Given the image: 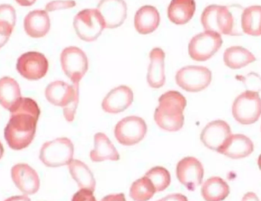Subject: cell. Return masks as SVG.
<instances>
[{
    "mask_svg": "<svg viewBox=\"0 0 261 201\" xmlns=\"http://www.w3.org/2000/svg\"><path fill=\"white\" fill-rule=\"evenodd\" d=\"M50 21L45 10H34L24 17V29L29 36L42 38L48 33Z\"/></svg>",
    "mask_w": 261,
    "mask_h": 201,
    "instance_id": "cell-19",
    "label": "cell"
},
{
    "mask_svg": "<svg viewBox=\"0 0 261 201\" xmlns=\"http://www.w3.org/2000/svg\"><path fill=\"white\" fill-rule=\"evenodd\" d=\"M237 79L242 81L249 91L258 93L261 90V77L257 73L252 72L245 77H237Z\"/></svg>",
    "mask_w": 261,
    "mask_h": 201,
    "instance_id": "cell-32",
    "label": "cell"
},
{
    "mask_svg": "<svg viewBox=\"0 0 261 201\" xmlns=\"http://www.w3.org/2000/svg\"><path fill=\"white\" fill-rule=\"evenodd\" d=\"M234 119L242 125H251L261 116V98L257 92H244L239 95L232 106Z\"/></svg>",
    "mask_w": 261,
    "mask_h": 201,
    "instance_id": "cell-6",
    "label": "cell"
},
{
    "mask_svg": "<svg viewBox=\"0 0 261 201\" xmlns=\"http://www.w3.org/2000/svg\"><path fill=\"white\" fill-rule=\"evenodd\" d=\"M10 113V119L4 130L5 139L12 149H24L35 138L39 107L34 99L22 97Z\"/></svg>",
    "mask_w": 261,
    "mask_h": 201,
    "instance_id": "cell-1",
    "label": "cell"
},
{
    "mask_svg": "<svg viewBox=\"0 0 261 201\" xmlns=\"http://www.w3.org/2000/svg\"><path fill=\"white\" fill-rule=\"evenodd\" d=\"M222 43L223 41L221 35L205 31L192 38L189 44V55L194 61H207L220 49Z\"/></svg>",
    "mask_w": 261,
    "mask_h": 201,
    "instance_id": "cell-9",
    "label": "cell"
},
{
    "mask_svg": "<svg viewBox=\"0 0 261 201\" xmlns=\"http://www.w3.org/2000/svg\"><path fill=\"white\" fill-rule=\"evenodd\" d=\"M12 31H13V28L9 27L6 24H0V48H2L9 41Z\"/></svg>",
    "mask_w": 261,
    "mask_h": 201,
    "instance_id": "cell-36",
    "label": "cell"
},
{
    "mask_svg": "<svg viewBox=\"0 0 261 201\" xmlns=\"http://www.w3.org/2000/svg\"><path fill=\"white\" fill-rule=\"evenodd\" d=\"M212 72L201 66H187L178 70L176 82L182 90L192 93L202 91L212 82Z\"/></svg>",
    "mask_w": 261,
    "mask_h": 201,
    "instance_id": "cell-7",
    "label": "cell"
},
{
    "mask_svg": "<svg viewBox=\"0 0 261 201\" xmlns=\"http://www.w3.org/2000/svg\"><path fill=\"white\" fill-rule=\"evenodd\" d=\"M159 106L154 113V121L165 131L177 132L184 127V111L187 99L184 95L175 90L166 92L160 96Z\"/></svg>",
    "mask_w": 261,
    "mask_h": 201,
    "instance_id": "cell-2",
    "label": "cell"
},
{
    "mask_svg": "<svg viewBox=\"0 0 261 201\" xmlns=\"http://www.w3.org/2000/svg\"><path fill=\"white\" fill-rule=\"evenodd\" d=\"M101 201H126V199L124 194H115L106 196Z\"/></svg>",
    "mask_w": 261,
    "mask_h": 201,
    "instance_id": "cell-38",
    "label": "cell"
},
{
    "mask_svg": "<svg viewBox=\"0 0 261 201\" xmlns=\"http://www.w3.org/2000/svg\"><path fill=\"white\" fill-rule=\"evenodd\" d=\"M107 29L120 27L127 18L128 7L124 0H100L97 6Z\"/></svg>",
    "mask_w": 261,
    "mask_h": 201,
    "instance_id": "cell-14",
    "label": "cell"
},
{
    "mask_svg": "<svg viewBox=\"0 0 261 201\" xmlns=\"http://www.w3.org/2000/svg\"><path fill=\"white\" fill-rule=\"evenodd\" d=\"M158 201H188V199L184 194H172Z\"/></svg>",
    "mask_w": 261,
    "mask_h": 201,
    "instance_id": "cell-37",
    "label": "cell"
},
{
    "mask_svg": "<svg viewBox=\"0 0 261 201\" xmlns=\"http://www.w3.org/2000/svg\"><path fill=\"white\" fill-rule=\"evenodd\" d=\"M74 146L67 138H58L45 142L40 151V160L49 168L68 165L73 160Z\"/></svg>",
    "mask_w": 261,
    "mask_h": 201,
    "instance_id": "cell-3",
    "label": "cell"
},
{
    "mask_svg": "<svg viewBox=\"0 0 261 201\" xmlns=\"http://www.w3.org/2000/svg\"><path fill=\"white\" fill-rule=\"evenodd\" d=\"M176 176L179 182L189 191H193L202 184L204 168L194 157H187L178 162Z\"/></svg>",
    "mask_w": 261,
    "mask_h": 201,
    "instance_id": "cell-12",
    "label": "cell"
},
{
    "mask_svg": "<svg viewBox=\"0 0 261 201\" xmlns=\"http://www.w3.org/2000/svg\"><path fill=\"white\" fill-rule=\"evenodd\" d=\"M3 153H4V148H3V144H2L1 142H0V159L3 158Z\"/></svg>",
    "mask_w": 261,
    "mask_h": 201,
    "instance_id": "cell-42",
    "label": "cell"
},
{
    "mask_svg": "<svg viewBox=\"0 0 261 201\" xmlns=\"http://www.w3.org/2000/svg\"><path fill=\"white\" fill-rule=\"evenodd\" d=\"M11 175L15 186L25 195L36 194L40 188L38 173L27 164H17L12 167Z\"/></svg>",
    "mask_w": 261,
    "mask_h": 201,
    "instance_id": "cell-15",
    "label": "cell"
},
{
    "mask_svg": "<svg viewBox=\"0 0 261 201\" xmlns=\"http://www.w3.org/2000/svg\"><path fill=\"white\" fill-rule=\"evenodd\" d=\"M94 149L90 152V159L93 162L104 161H119L120 156L107 135L98 133L94 136Z\"/></svg>",
    "mask_w": 261,
    "mask_h": 201,
    "instance_id": "cell-23",
    "label": "cell"
},
{
    "mask_svg": "<svg viewBox=\"0 0 261 201\" xmlns=\"http://www.w3.org/2000/svg\"><path fill=\"white\" fill-rule=\"evenodd\" d=\"M147 130L145 121L142 118L127 116L116 125L115 136L119 143L125 146H132L144 139Z\"/></svg>",
    "mask_w": 261,
    "mask_h": 201,
    "instance_id": "cell-10",
    "label": "cell"
},
{
    "mask_svg": "<svg viewBox=\"0 0 261 201\" xmlns=\"http://www.w3.org/2000/svg\"><path fill=\"white\" fill-rule=\"evenodd\" d=\"M48 61L43 54L36 52L23 54L17 61L18 73L29 81H38L47 74Z\"/></svg>",
    "mask_w": 261,
    "mask_h": 201,
    "instance_id": "cell-11",
    "label": "cell"
},
{
    "mask_svg": "<svg viewBox=\"0 0 261 201\" xmlns=\"http://www.w3.org/2000/svg\"><path fill=\"white\" fill-rule=\"evenodd\" d=\"M231 135V127L226 122L215 120L203 129L200 139L206 148L219 153Z\"/></svg>",
    "mask_w": 261,
    "mask_h": 201,
    "instance_id": "cell-13",
    "label": "cell"
},
{
    "mask_svg": "<svg viewBox=\"0 0 261 201\" xmlns=\"http://www.w3.org/2000/svg\"><path fill=\"white\" fill-rule=\"evenodd\" d=\"M150 64L147 72V80L152 88L159 89L165 84V53L160 47H155L150 52Z\"/></svg>",
    "mask_w": 261,
    "mask_h": 201,
    "instance_id": "cell-20",
    "label": "cell"
},
{
    "mask_svg": "<svg viewBox=\"0 0 261 201\" xmlns=\"http://www.w3.org/2000/svg\"><path fill=\"white\" fill-rule=\"evenodd\" d=\"M69 171L81 189L94 191L96 180L93 173L86 164L79 160H72L68 165Z\"/></svg>",
    "mask_w": 261,
    "mask_h": 201,
    "instance_id": "cell-27",
    "label": "cell"
},
{
    "mask_svg": "<svg viewBox=\"0 0 261 201\" xmlns=\"http://www.w3.org/2000/svg\"><path fill=\"white\" fill-rule=\"evenodd\" d=\"M61 64L63 71L73 84H79L89 68L88 58L85 52L75 46L63 50Z\"/></svg>",
    "mask_w": 261,
    "mask_h": 201,
    "instance_id": "cell-8",
    "label": "cell"
},
{
    "mask_svg": "<svg viewBox=\"0 0 261 201\" xmlns=\"http://www.w3.org/2000/svg\"><path fill=\"white\" fill-rule=\"evenodd\" d=\"M79 88H77L76 93H75L74 97L72 99L71 102L68 105L64 107V116L67 122H72L74 120L76 109H77L78 104H79Z\"/></svg>",
    "mask_w": 261,
    "mask_h": 201,
    "instance_id": "cell-33",
    "label": "cell"
},
{
    "mask_svg": "<svg viewBox=\"0 0 261 201\" xmlns=\"http://www.w3.org/2000/svg\"><path fill=\"white\" fill-rule=\"evenodd\" d=\"M254 148V143L248 136L231 134L219 153L231 159H241L249 156Z\"/></svg>",
    "mask_w": 261,
    "mask_h": 201,
    "instance_id": "cell-18",
    "label": "cell"
},
{
    "mask_svg": "<svg viewBox=\"0 0 261 201\" xmlns=\"http://www.w3.org/2000/svg\"><path fill=\"white\" fill-rule=\"evenodd\" d=\"M201 22L205 31L219 35H234V18L228 6L210 5L201 16Z\"/></svg>",
    "mask_w": 261,
    "mask_h": 201,
    "instance_id": "cell-4",
    "label": "cell"
},
{
    "mask_svg": "<svg viewBox=\"0 0 261 201\" xmlns=\"http://www.w3.org/2000/svg\"><path fill=\"white\" fill-rule=\"evenodd\" d=\"M241 24L244 33L251 36H260L261 6H249L244 9Z\"/></svg>",
    "mask_w": 261,
    "mask_h": 201,
    "instance_id": "cell-28",
    "label": "cell"
},
{
    "mask_svg": "<svg viewBox=\"0 0 261 201\" xmlns=\"http://www.w3.org/2000/svg\"><path fill=\"white\" fill-rule=\"evenodd\" d=\"M134 95L132 89L122 85L112 90L104 98L102 108L106 113L116 114L122 113L132 105Z\"/></svg>",
    "mask_w": 261,
    "mask_h": 201,
    "instance_id": "cell-16",
    "label": "cell"
},
{
    "mask_svg": "<svg viewBox=\"0 0 261 201\" xmlns=\"http://www.w3.org/2000/svg\"><path fill=\"white\" fill-rule=\"evenodd\" d=\"M4 201H31V199L27 195H20L9 197Z\"/></svg>",
    "mask_w": 261,
    "mask_h": 201,
    "instance_id": "cell-40",
    "label": "cell"
},
{
    "mask_svg": "<svg viewBox=\"0 0 261 201\" xmlns=\"http://www.w3.org/2000/svg\"><path fill=\"white\" fill-rule=\"evenodd\" d=\"M15 2L21 6H31L35 4L36 0H15Z\"/></svg>",
    "mask_w": 261,
    "mask_h": 201,
    "instance_id": "cell-41",
    "label": "cell"
},
{
    "mask_svg": "<svg viewBox=\"0 0 261 201\" xmlns=\"http://www.w3.org/2000/svg\"><path fill=\"white\" fill-rule=\"evenodd\" d=\"M73 27L77 36L87 42L97 40L106 28L100 13L93 9L78 12L73 19Z\"/></svg>",
    "mask_w": 261,
    "mask_h": 201,
    "instance_id": "cell-5",
    "label": "cell"
},
{
    "mask_svg": "<svg viewBox=\"0 0 261 201\" xmlns=\"http://www.w3.org/2000/svg\"><path fill=\"white\" fill-rule=\"evenodd\" d=\"M258 166H259V168H260V170L261 171V155L260 156H259V159H258Z\"/></svg>",
    "mask_w": 261,
    "mask_h": 201,
    "instance_id": "cell-43",
    "label": "cell"
},
{
    "mask_svg": "<svg viewBox=\"0 0 261 201\" xmlns=\"http://www.w3.org/2000/svg\"><path fill=\"white\" fill-rule=\"evenodd\" d=\"M76 2L74 0H55L46 5L45 11L47 12H50L62 10V9H71L76 6Z\"/></svg>",
    "mask_w": 261,
    "mask_h": 201,
    "instance_id": "cell-34",
    "label": "cell"
},
{
    "mask_svg": "<svg viewBox=\"0 0 261 201\" xmlns=\"http://www.w3.org/2000/svg\"><path fill=\"white\" fill-rule=\"evenodd\" d=\"M224 62L229 68L241 69L256 61L255 56L242 46L228 47L224 53Z\"/></svg>",
    "mask_w": 261,
    "mask_h": 201,
    "instance_id": "cell-25",
    "label": "cell"
},
{
    "mask_svg": "<svg viewBox=\"0 0 261 201\" xmlns=\"http://www.w3.org/2000/svg\"><path fill=\"white\" fill-rule=\"evenodd\" d=\"M71 201H97L93 191L87 189H81L74 194Z\"/></svg>",
    "mask_w": 261,
    "mask_h": 201,
    "instance_id": "cell-35",
    "label": "cell"
},
{
    "mask_svg": "<svg viewBox=\"0 0 261 201\" xmlns=\"http://www.w3.org/2000/svg\"><path fill=\"white\" fill-rule=\"evenodd\" d=\"M155 192L154 187L146 176L135 181L130 188V196L134 201H148Z\"/></svg>",
    "mask_w": 261,
    "mask_h": 201,
    "instance_id": "cell-29",
    "label": "cell"
},
{
    "mask_svg": "<svg viewBox=\"0 0 261 201\" xmlns=\"http://www.w3.org/2000/svg\"><path fill=\"white\" fill-rule=\"evenodd\" d=\"M242 201H260L257 194L253 192H248L244 196Z\"/></svg>",
    "mask_w": 261,
    "mask_h": 201,
    "instance_id": "cell-39",
    "label": "cell"
},
{
    "mask_svg": "<svg viewBox=\"0 0 261 201\" xmlns=\"http://www.w3.org/2000/svg\"><path fill=\"white\" fill-rule=\"evenodd\" d=\"M201 192L205 201H222L229 195L230 188L223 179L213 177L205 181Z\"/></svg>",
    "mask_w": 261,
    "mask_h": 201,
    "instance_id": "cell-26",
    "label": "cell"
},
{
    "mask_svg": "<svg viewBox=\"0 0 261 201\" xmlns=\"http://www.w3.org/2000/svg\"><path fill=\"white\" fill-rule=\"evenodd\" d=\"M196 11L195 0H172L167 10L169 19L176 24H185Z\"/></svg>",
    "mask_w": 261,
    "mask_h": 201,
    "instance_id": "cell-24",
    "label": "cell"
},
{
    "mask_svg": "<svg viewBox=\"0 0 261 201\" xmlns=\"http://www.w3.org/2000/svg\"><path fill=\"white\" fill-rule=\"evenodd\" d=\"M154 187L156 192L165 191L170 185L171 178L170 173L163 167H154L149 170L145 174Z\"/></svg>",
    "mask_w": 261,
    "mask_h": 201,
    "instance_id": "cell-30",
    "label": "cell"
},
{
    "mask_svg": "<svg viewBox=\"0 0 261 201\" xmlns=\"http://www.w3.org/2000/svg\"><path fill=\"white\" fill-rule=\"evenodd\" d=\"M16 22V13L15 9L10 5H0V24L9 27H15Z\"/></svg>",
    "mask_w": 261,
    "mask_h": 201,
    "instance_id": "cell-31",
    "label": "cell"
},
{
    "mask_svg": "<svg viewBox=\"0 0 261 201\" xmlns=\"http://www.w3.org/2000/svg\"><path fill=\"white\" fill-rule=\"evenodd\" d=\"M21 90L18 82L9 77L0 78V104L12 112L21 99Z\"/></svg>",
    "mask_w": 261,
    "mask_h": 201,
    "instance_id": "cell-22",
    "label": "cell"
},
{
    "mask_svg": "<svg viewBox=\"0 0 261 201\" xmlns=\"http://www.w3.org/2000/svg\"><path fill=\"white\" fill-rule=\"evenodd\" d=\"M77 88L79 84L70 85L64 81H54L46 87L45 97L52 105L64 108L71 102Z\"/></svg>",
    "mask_w": 261,
    "mask_h": 201,
    "instance_id": "cell-17",
    "label": "cell"
},
{
    "mask_svg": "<svg viewBox=\"0 0 261 201\" xmlns=\"http://www.w3.org/2000/svg\"><path fill=\"white\" fill-rule=\"evenodd\" d=\"M161 22L159 12L154 6H142L135 15V27L141 35H148L154 32Z\"/></svg>",
    "mask_w": 261,
    "mask_h": 201,
    "instance_id": "cell-21",
    "label": "cell"
}]
</instances>
